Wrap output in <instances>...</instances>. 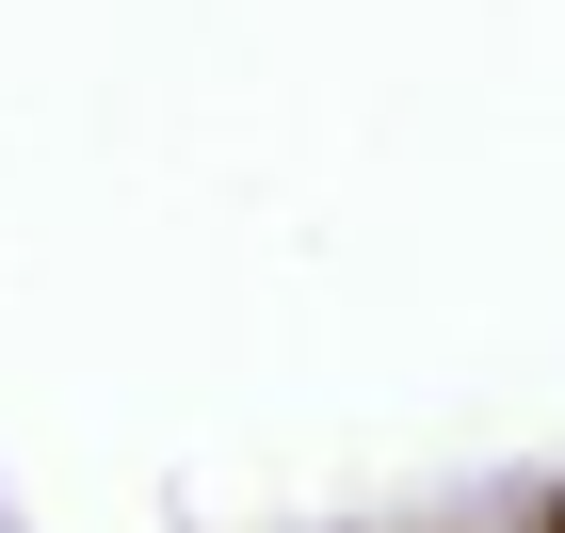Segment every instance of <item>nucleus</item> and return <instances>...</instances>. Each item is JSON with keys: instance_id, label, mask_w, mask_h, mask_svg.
Wrapping results in <instances>:
<instances>
[{"instance_id": "f257e3e1", "label": "nucleus", "mask_w": 565, "mask_h": 533, "mask_svg": "<svg viewBox=\"0 0 565 533\" xmlns=\"http://www.w3.org/2000/svg\"><path fill=\"white\" fill-rule=\"evenodd\" d=\"M533 533H565V486H550V501H533Z\"/></svg>"}]
</instances>
